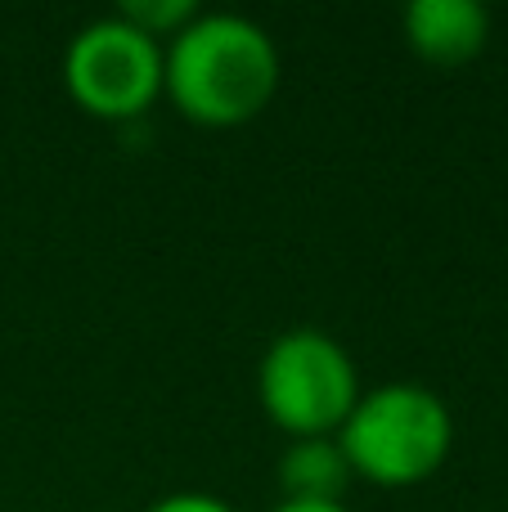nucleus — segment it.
I'll list each match as a JSON object with an SVG mask.
<instances>
[{"label":"nucleus","mask_w":508,"mask_h":512,"mask_svg":"<svg viewBox=\"0 0 508 512\" xmlns=\"http://www.w3.org/2000/svg\"><path fill=\"white\" fill-rule=\"evenodd\" d=\"M279 50L243 14H198L162 50V95L198 126H243L275 99Z\"/></svg>","instance_id":"1"},{"label":"nucleus","mask_w":508,"mask_h":512,"mask_svg":"<svg viewBox=\"0 0 508 512\" xmlns=\"http://www.w3.org/2000/svg\"><path fill=\"white\" fill-rule=\"evenodd\" d=\"M338 445L351 463V477L392 490L419 486L446 463L455 445V418L432 387L387 382L360 391L347 423L338 427Z\"/></svg>","instance_id":"2"},{"label":"nucleus","mask_w":508,"mask_h":512,"mask_svg":"<svg viewBox=\"0 0 508 512\" xmlns=\"http://www.w3.org/2000/svg\"><path fill=\"white\" fill-rule=\"evenodd\" d=\"M257 400L270 423L293 441L338 436L351 405L360 400V378L347 346L320 328H288L266 346L257 364Z\"/></svg>","instance_id":"3"},{"label":"nucleus","mask_w":508,"mask_h":512,"mask_svg":"<svg viewBox=\"0 0 508 512\" xmlns=\"http://www.w3.org/2000/svg\"><path fill=\"white\" fill-rule=\"evenodd\" d=\"M63 86L81 113L131 126L162 95V45L117 14L95 18L63 50Z\"/></svg>","instance_id":"4"},{"label":"nucleus","mask_w":508,"mask_h":512,"mask_svg":"<svg viewBox=\"0 0 508 512\" xmlns=\"http://www.w3.org/2000/svg\"><path fill=\"white\" fill-rule=\"evenodd\" d=\"M486 36H491V14L482 0H414L405 9V41L437 68H455L482 54Z\"/></svg>","instance_id":"5"},{"label":"nucleus","mask_w":508,"mask_h":512,"mask_svg":"<svg viewBox=\"0 0 508 512\" xmlns=\"http://www.w3.org/2000/svg\"><path fill=\"white\" fill-rule=\"evenodd\" d=\"M347 486H351V463L342 454L338 436H302V441H288V450L279 454V490H284V499L342 504Z\"/></svg>","instance_id":"6"},{"label":"nucleus","mask_w":508,"mask_h":512,"mask_svg":"<svg viewBox=\"0 0 508 512\" xmlns=\"http://www.w3.org/2000/svg\"><path fill=\"white\" fill-rule=\"evenodd\" d=\"M117 18H126L131 27H140L144 36H176L180 27H189L198 18V5L194 0H126L117 9Z\"/></svg>","instance_id":"7"},{"label":"nucleus","mask_w":508,"mask_h":512,"mask_svg":"<svg viewBox=\"0 0 508 512\" xmlns=\"http://www.w3.org/2000/svg\"><path fill=\"white\" fill-rule=\"evenodd\" d=\"M149 512H234V508L216 495H203V490H180V495L158 499Z\"/></svg>","instance_id":"8"},{"label":"nucleus","mask_w":508,"mask_h":512,"mask_svg":"<svg viewBox=\"0 0 508 512\" xmlns=\"http://www.w3.org/2000/svg\"><path fill=\"white\" fill-rule=\"evenodd\" d=\"M270 512H347L342 504H306V499H279Z\"/></svg>","instance_id":"9"}]
</instances>
